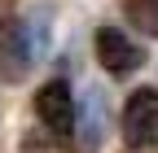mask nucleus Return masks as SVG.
I'll return each instance as SVG.
<instances>
[{"label": "nucleus", "instance_id": "1", "mask_svg": "<svg viewBox=\"0 0 158 153\" xmlns=\"http://www.w3.org/2000/svg\"><path fill=\"white\" fill-rule=\"evenodd\" d=\"M123 136L132 149L158 144V88H136L123 105Z\"/></svg>", "mask_w": 158, "mask_h": 153}, {"label": "nucleus", "instance_id": "2", "mask_svg": "<svg viewBox=\"0 0 158 153\" xmlns=\"http://www.w3.org/2000/svg\"><path fill=\"white\" fill-rule=\"evenodd\" d=\"M35 118H40L44 131H53V136H70L75 131V96H70L66 79H48L35 92Z\"/></svg>", "mask_w": 158, "mask_h": 153}, {"label": "nucleus", "instance_id": "3", "mask_svg": "<svg viewBox=\"0 0 158 153\" xmlns=\"http://www.w3.org/2000/svg\"><path fill=\"white\" fill-rule=\"evenodd\" d=\"M35 53H31V35L18 18H0V79L18 83L31 70Z\"/></svg>", "mask_w": 158, "mask_h": 153}, {"label": "nucleus", "instance_id": "4", "mask_svg": "<svg viewBox=\"0 0 158 153\" xmlns=\"http://www.w3.org/2000/svg\"><path fill=\"white\" fill-rule=\"evenodd\" d=\"M97 61H101L110 74H132L145 66V48L127 40V31L118 26H101L97 31Z\"/></svg>", "mask_w": 158, "mask_h": 153}, {"label": "nucleus", "instance_id": "5", "mask_svg": "<svg viewBox=\"0 0 158 153\" xmlns=\"http://www.w3.org/2000/svg\"><path fill=\"white\" fill-rule=\"evenodd\" d=\"M75 123H79V136H84V144H97V140H101V131H106V118H101V96H92V92H88L84 109H75Z\"/></svg>", "mask_w": 158, "mask_h": 153}, {"label": "nucleus", "instance_id": "6", "mask_svg": "<svg viewBox=\"0 0 158 153\" xmlns=\"http://www.w3.org/2000/svg\"><path fill=\"white\" fill-rule=\"evenodd\" d=\"M123 5L132 26H141L145 35H158V0H123Z\"/></svg>", "mask_w": 158, "mask_h": 153}, {"label": "nucleus", "instance_id": "7", "mask_svg": "<svg viewBox=\"0 0 158 153\" xmlns=\"http://www.w3.org/2000/svg\"><path fill=\"white\" fill-rule=\"evenodd\" d=\"M123 153H154V149H123Z\"/></svg>", "mask_w": 158, "mask_h": 153}]
</instances>
